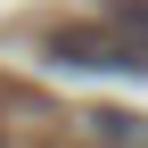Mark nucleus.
Returning a JSON list of instances; mask_svg holds the SVG:
<instances>
[{"instance_id": "nucleus-1", "label": "nucleus", "mask_w": 148, "mask_h": 148, "mask_svg": "<svg viewBox=\"0 0 148 148\" xmlns=\"http://www.w3.org/2000/svg\"><path fill=\"white\" fill-rule=\"evenodd\" d=\"M58 66H107V74H140L148 66V33H107V25H58L49 33Z\"/></svg>"}]
</instances>
